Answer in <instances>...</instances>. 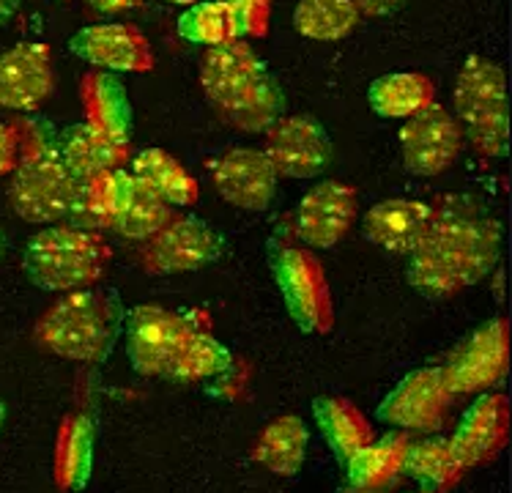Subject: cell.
I'll list each match as a JSON object with an SVG mask.
<instances>
[{
  "mask_svg": "<svg viewBox=\"0 0 512 493\" xmlns=\"http://www.w3.org/2000/svg\"><path fill=\"white\" fill-rule=\"evenodd\" d=\"M502 258V222L482 203L447 195L430 203L422 242L408 255V285L430 299H450L482 283Z\"/></svg>",
  "mask_w": 512,
  "mask_h": 493,
  "instance_id": "obj_1",
  "label": "cell"
},
{
  "mask_svg": "<svg viewBox=\"0 0 512 493\" xmlns=\"http://www.w3.org/2000/svg\"><path fill=\"white\" fill-rule=\"evenodd\" d=\"M198 80L222 124L236 132L258 135L283 116V88L244 39L206 47Z\"/></svg>",
  "mask_w": 512,
  "mask_h": 493,
  "instance_id": "obj_2",
  "label": "cell"
},
{
  "mask_svg": "<svg viewBox=\"0 0 512 493\" xmlns=\"http://www.w3.org/2000/svg\"><path fill=\"white\" fill-rule=\"evenodd\" d=\"M124 305L113 288H80L61 296L36 321L33 337L44 351L72 362H105L124 332Z\"/></svg>",
  "mask_w": 512,
  "mask_h": 493,
  "instance_id": "obj_3",
  "label": "cell"
},
{
  "mask_svg": "<svg viewBox=\"0 0 512 493\" xmlns=\"http://www.w3.org/2000/svg\"><path fill=\"white\" fill-rule=\"evenodd\" d=\"M14 126L20 132V162L11 170V209L31 225L66 220L77 179L61 157L58 129L47 118H28Z\"/></svg>",
  "mask_w": 512,
  "mask_h": 493,
  "instance_id": "obj_4",
  "label": "cell"
},
{
  "mask_svg": "<svg viewBox=\"0 0 512 493\" xmlns=\"http://www.w3.org/2000/svg\"><path fill=\"white\" fill-rule=\"evenodd\" d=\"M113 250L105 236L74 225H47L25 247L22 269L36 288L69 294L105 277Z\"/></svg>",
  "mask_w": 512,
  "mask_h": 493,
  "instance_id": "obj_5",
  "label": "cell"
},
{
  "mask_svg": "<svg viewBox=\"0 0 512 493\" xmlns=\"http://www.w3.org/2000/svg\"><path fill=\"white\" fill-rule=\"evenodd\" d=\"M455 118L480 157L504 159L510 154V91L499 63L482 55L463 61L455 83Z\"/></svg>",
  "mask_w": 512,
  "mask_h": 493,
  "instance_id": "obj_6",
  "label": "cell"
},
{
  "mask_svg": "<svg viewBox=\"0 0 512 493\" xmlns=\"http://www.w3.org/2000/svg\"><path fill=\"white\" fill-rule=\"evenodd\" d=\"M269 266L274 283L283 294L285 310L307 335H326L335 326V302L326 283V272L310 247L296 242L291 225L288 239L283 228H277L269 239Z\"/></svg>",
  "mask_w": 512,
  "mask_h": 493,
  "instance_id": "obj_7",
  "label": "cell"
},
{
  "mask_svg": "<svg viewBox=\"0 0 512 493\" xmlns=\"http://www.w3.org/2000/svg\"><path fill=\"white\" fill-rule=\"evenodd\" d=\"M225 252V239L209 222L195 214H173V220L143 242L140 266L146 274L200 272L217 263Z\"/></svg>",
  "mask_w": 512,
  "mask_h": 493,
  "instance_id": "obj_8",
  "label": "cell"
},
{
  "mask_svg": "<svg viewBox=\"0 0 512 493\" xmlns=\"http://www.w3.org/2000/svg\"><path fill=\"white\" fill-rule=\"evenodd\" d=\"M439 370L452 395H477L496 387L510 373V321L499 315L477 326Z\"/></svg>",
  "mask_w": 512,
  "mask_h": 493,
  "instance_id": "obj_9",
  "label": "cell"
},
{
  "mask_svg": "<svg viewBox=\"0 0 512 493\" xmlns=\"http://www.w3.org/2000/svg\"><path fill=\"white\" fill-rule=\"evenodd\" d=\"M198 324V313H173L157 305H137L124 315L126 357L140 376H165L176 351Z\"/></svg>",
  "mask_w": 512,
  "mask_h": 493,
  "instance_id": "obj_10",
  "label": "cell"
},
{
  "mask_svg": "<svg viewBox=\"0 0 512 493\" xmlns=\"http://www.w3.org/2000/svg\"><path fill=\"white\" fill-rule=\"evenodd\" d=\"M452 395L439 368H422L408 373L398 387L381 400L376 417L406 433H439L447 428Z\"/></svg>",
  "mask_w": 512,
  "mask_h": 493,
  "instance_id": "obj_11",
  "label": "cell"
},
{
  "mask_svg": "<svg viewBox=\"0 0 512 493\" xmlns=\"http://www.w3.org/2000/svg\"><path fill=\"white\" fill-rule=\"evenodd\" d=\"M403 165L422 179H436L458 162L463 151V129L447 107L430 102L406 118L400 129Z\"/></svg>",
  "mask_w": 512,
  "mask_h": 493,
  "instance_id": "obj_12",
  "label": "cell"
},
{
  "mask_svg": "<svg viewBox=\"0 0 512 493\" xmlns=\"http://www.w3.org/2000/svg\"><path fill=\"white\" fill-rule=\"evenodd\" d=\"M359 195L343 181H324L313 187L296 206L291 231L296 242L310 250H332L354 228Z\"/></svg>",
  "mask_w": 512,
  "mask_h": 493,
  "instance_id": "obj_13",
  "label": "cell"
},
{
  "mask_svg": "<svg viewBox=\"0 0 512 493\" xmlns=\"http://www.w3.org/2000/svg\"><path fill=\"white\" fill-rule=\"evenodd\" d=\"M266 157L288 179H315L332 159V137L313 116H280L266 129Z\"/></svg>",
  "mask_w": 512,
  "mask_h": 493,
  "instance_id": "obj_14",
  "label": "cell"
},
{
  "mask_svg": "<svg viewBox=\"0 0 512 493\" xmlns=\"http://www.w3.org/2000/svg\"><path fill=\"white\" fill-rule=\"evenodd\" d=\"M211 179L220 198L244 211H266L277 198L280 173L263 148H230L214 165Z\"/></svg>",
  "mask_w": 512,
  "mask_h": 493,
  "instance_id": "obj_15",
  "label": "cell"
},
{
  "mask_svg": "<svg viewBox=\"0 0 512 493\" xmlns=\"http://www.w3.org/2000/svg\"><path fill=\"white\" fill-rule=\"evenodd\" d=\"M69 50L80 61L99 66L105 72L146 74L154 69V53L146 33L126 22L88 25L69 39Z\"/></svg>",
  "mask_w": 512,
  "mask_h": 493,
  "instance_id": "obj_16",
  "label": "cell"
},
{
  "mask_svg": "<svg viewBox=\"0 0 512 493\" xmlns=\"http://www.w3.org/2000/svg\"><path fill=\"white\" fill-rule=\"evenodd\" d=\"M510 441V398L504 392H482L471 403L458 431L450 436V447L463 469L491 463Z\"/></svg>",
  "mask_w": 512,
  "mask_h": 493,
  "instance_id": "obj_17",
  "label": "cell"
},
{
  "mask_svg": "<svg viewBox=\"0 0 512 493\" xmlns=\"http://www.w3.org/2000/svg\"><path fill=\"white\" fill-rule=\"evenodd\" d=\"M55 91L53 53L47 44H14L0 53V107L39 110Z\"/></svg>",
  "mask_w": 512,
  "mask_h": 493,
  "instance_id": "obj_18",
  "label": "cell"
},
{
  "mask_svg": "<svg viewBox=\"0 0 512 493\" xmlns=\"http://www.w3.org/2000/svg\"><path fill=\"white\" fill-rule=\"evenodd\" d=\"M58 146L74 179H88L105 170H121L132 159L129 137L113 135L91 121H80L58 132Z\"/></svg>",
  "mask_w": 512,
  "mask_h": 493,
  "instance_id": "obj_19",
  "label": "cell"
},
{
  "mask_svg": "<svg viewBox=\"0 0 512 493\" xmlns=\"http://www.w3.org/2000/svg\"><path fill=\"white\" fill-rule=\"evenodd\" d=\"M430 203L419 200H381L362 217V233L370 244L392 255H411L428 231Z\"/></svg>",
  "mask_w": 512,
  "mask_h": 493,
  "instance_id": "obj_20",
  "label": "cell"
},
{
  "mask_svg": "<svg viewBox=\"0 0 512 493\" xmlns=\"http://www.w3.org/2000/svg\"><path fill=\"white\" fill-rule=\"evenodd\" d=\"M129 170H105L88 179H77L69 200V211L66 220L74 228L83 231H113L115 220L121 214V203H124L126 187H129Z\"/></svg>",
  "mask_w": 512,
  "mask_h": 493,
  "instance_id": "obj_21",
  "label": "cell"
},
{
  "mask_svg": "<svg viewBox=\"0 0 512 493\" xmlns=\"http://www.w3.org/2000/svg\"><path fill=\"white\" fill-rule=\"evenodd\" d=\"M411 436L406 431L387 433L384 439H373L362 450H356L348 466V488L356 493H381L400 480L406 469V455Z\"/></svg>",
  "mask_w": 512,
  "mask_h": 493,
  "instance_id": "obj_22",
  "label": "cell"
},
{
  "mask_svg": "<svg viewBox=\"0 0 512 493\" xmlns=\"http://www.w3.org/2000/svg\"><path fill=\"white\" fill-rule=\"evenodd\" d=\"M96 428L85 414H66L58 428L53 455L55 485L63 493L85 488L94 472Z\"/></svg>",
  "mask_w": 512,
  "mask_h": 493,
  "instance_id": "obj_23",
  "label": "cell"
},
{
  "mask_svg": "<svg viewBox=\"0 0 512 493\" xmlns=\"http://www.w3.org/2000/svg\"><path fill=\"white\" fill-rule=\"evenodd\" d=\"M315 425L324 436L326 447L337 461H348L356 450L373 441V428L367 417L348 398L340 395H318L313 400Z\"/></svg>",
  "mask_w": 512,
  "mask_h": 493,
  "instance_id": "obj_24",
  "label": "cell"
},
{
  "mask_svg": "<svg viewBox=\"0 0 512 493\" xmlns=\"http://www.w3.org/2000/svg\"><path fill=\"white\" fill-rule=\"evenodd\" d=\"M307 441H310V433H307L302 417L283 414V417H274L272 422L263 425L250 455L252 461L266 466L269 472L293 477L304 466Z\"/></svg>",
  "mask_w": 512,
  "mask_h": 493,
  "instance_id": "obj_25",
  "label": "cell"
},
{
  "mask_svg": "<svg viewBox=\"0 0 512 493\" xmlns=\"http://www.w3.org/2000/svg\"><path fill=\"white\" fill-rule=\"evenodd\" d=\"M129 173L148 184L165 203L178 206V209L195 206L200 198L198 181L192 179V173L165 148L137 151L135 157L129 159Z\"/></svg>",
  "mask_w": 512,
  "mask_h": 493,
  "instance_id": "obj_26",
  "label": "cell"
},
{
  "mask_svg": "<svg viewBox=\"0 0 512 493\" xmlns=\"http://www.w3.org/2000/svg\"><path fill=\"white\" fill-rule=\"evenodd\" d=\"M80 105L85 121L102 126L113 135L129 137L132 132V105L124 83L115 72H91L80 83Z\"/></svg>",
  "mask_w": 512,
  "mask_h": 493,
  "instance_id": "obj_27",
  "label": "cell"
},
{
  "mask_svg": "<svg viewBox=\"0 0 512 493\" xmlns=\"http://www.w3.org/2000/svg\"><path fill=\"white\" fill-rule=\"evenodd\" d=\"M230 354L228 346H222L217 337L211 335L206 326L195 324L184 337V343L176 351V357L165 370V378L178 381V384H200V381H211L220 376L222 370L228 368Z\"/></svg>",
  "mask_w": 512,
  "mask_h": 493,
  "instance_id": "obj_28",
  "label": "cell"
},
{
  "mask_svg": "<svg viewBox=\"0 0 512 493\" xmlns=\"http://www.w3.org/2000/svg\"><path fill=\"white\" fill-rule=\"evenodd\" d=\"M436 96V85L428 74L395 72L378 77L367 91V102L381 118H408L428 107Z\"/></svg>",
  "mask_w": 512,
  "mask_h": 493,
  "instance_id": "obj_29",
  "label": "cell"
},
{
  "mask_svg": "<svg viewBox=\"0 0 512 493\" xmlns=\"http://www.w3.org/2000/svg\"><path fill=\"white\" fill-rule=\"evenodd\" d=\"M170 220H173V206L159 198L148 184L132 176L113 231L129 239V242H146L154 233L162 231Z\"/></svg>",
  "mask_w": 512,
  "mask_h": 493,
  "instance_id": "obj_30",
  "label": "cell"
},
{
  "mask_svg": "<svg viewBox=\"0 0 512 493\" xmlns=\"http://www.w3.org/2000/svg\"><path fill=\"white\" fill-rule=\"evenodd\" d=\"M403 472L411 474L425 491L447 493L460 483V477H463L466 469L455 458L450 439L430 436V439H422L417 444L411 441Z\"/></svg>",
  "mask_w": 512,
  "mask_h": 493,
  "instance_id": "obj_31",
  "label": "cell"
},
{
  "mask_svg": "<svg viewBox=\"0 0 512 493\" xmlns=\"http://www.w3.org/2000/svg\"><path fill=\"white\" fill-rule=\"evenodd\" d=\"M362 14L351 0H299L293 9V28L313 42H340L356 31Z\"/></svg>",
  "mask_w": 512,
  "mask_h": 493,
  "instance_id": "obj_32",
  "label": "cell"
},
{
  "mask_svg": "<svg viewBox=\"0 0 512 493\" xmlns=\"http://www.w3.org/2000/svg\"><path fill=\"white\" fill-rule=\"evenodd\" d=\"M178 36L189 44L217 47L239 39L228 0H198L178 17Z\"/></svg>",
  "mask_w": 512,
  "mask_h": 493,
  "instance_id": "obj_33",
  "label": "cell"
},
{
  "mask_svg": "<svg viewBox=\"0 0 512 493\" xmlns=\"http://www.w3.org/2000/svg\"><path fill=\"white\" fill-rule=\"evenodd\" d=\"M239 39H261L269 33L272 0H228Z\"/></svg>",
  "mask_w": 512,
  "mask_h": 493,
  "instance_id": "obj_34",
  "label": "cell"
},
{
  "mask_svg": "<svg viewBox=\"0 0 512 493\" xmlns=\"http://www.w3.org/2000/svg\"><path fill=\"white\" fill-rule=\"evenodd\" d=\"M250 376L252 370L244 359H230V365L222 370L220 376L211 378L209 384V395L211 398H222V400H239L247 387H250Z\"/></svg>",
  "mask_w": 512,
  "mask_h": 493,
  "instance_id": "obj_35",
  "label": "cell"
},
{
  "mask_svg": "<svg viewBox=\"0 0 512 493\" xmlns=\"http://www.w3.org/2000/svg\"><path fill=\"white\" fill-rule=\"evenodd\" d=\"M20 162V132L14 124H0V176H6Z\"/></svg>",
  "mask_w": 512,
  "mask_h": 493,
  "instance_id": "obj_36",
  "label": "cell"
},
{
  "mask_svg": "<svg viewBox=\"0 0 512 493\" xmlns=\"http://www.w3.org/2000/svg\"><path fill=\"white\" fill-rule=\"evenodd\" d=\"M351 3L362 17H387L392 11L403 9L408 0H351Z\"/></svg>",
  "mask_w": 512,
  "mask_h": 493,
  "instance_id": "obj_37",
  "label": "cell"
},
{
  "mask_svg": "<svg viewBox=\"0 0 512 493\" xmlns=\"http://www.w3.org/2000/svg\"><path fill=\"white\" fill-rule=\"evenodd\" d=\"M91 9L102 11V14H121V11H132L143 6V0H83Z\"/></svg>",
  "mask_w": 512,
  "mask_h": 493,
  "instance_id": "obj_38",
  "label": "cell"
},
{
  "mask_svg": "<svg viewBox=\"0 0 512 493\" xmlns=\"http://www.w3.org/2000/svg\"><path fill=\"white\" fill-rule=\"evenodd\" d=\"M22 0H0V25H6V22H11V17L17 14V9H20Z\"/></svg>",
  "mask_w": 512,
  "mask_h": 493,
  "instance_id": "obj_39",
  "label": "cell"
},
{
  "mask_svg": "<svg viewBox=\"0 0 512 493\" xmlns=\"http://www.w3.org/2000/svg\"><path fill=\"white\" fill-rule=\"evenodd\" d=\"M6 255V233L0 231V258Z\"/></svg>",
  "mask_w": 512,
  "mask_h": 493,
  "instance_id": "obj_40",
  "label": "cell"
},
{
  "mask_svg": "<svg viewBox=\"0 0 512 493\" xmlns=\"http://www.w3.org/2000/svg\"><path fill=\"white\" fill-rule=\"evenodd\" d=\"M168 3H176V6H192V3H198V0H168Z\"/></svg>",
  "mask_w": 512,
  "mask_h": 493,
  "instance_id": "obj_41",
  "label": "cell"
},
{
  "mask_svg": "<svg viewBox=\"0 0 512 493\" xmlns=\"http://www.w3.org/2000/svg\"><path fill=\"white\" fill-rule=\"evenodd\" d=\"M3 422H6V406H3V400H0V428H3Z\"/></svg>",
  "mask_w": 512,
  "mask_h": 493,
  "instance_id": "obj_42",
  "label": "cell"
},
{
  "mask_svg": "<svg viewBox=\"0 0 512 493\" xmlns=\"http://www.w3.org/2000/svg\"><path fill=\"white\" fill-rule=\"evenodd\" d=\"M411 493H436V491H425V488H422V491H411Z\"/></svg>",
  "mask_w": 512,
  "mask_h": 493,
  "instance_id": "obj_43",
  "label": "cell"
},
{
  "mask_svg": "<svg viewBox=\"0 0 512 493\" xmlns=\"http://www.w3.org/2000/svg\"><path fill=\"white\" fill-rule=\"evenodd\" d=\"M343 493H356V491H354V488H348V491H343Z\"/></svg>",
  "mask_w": 512,
  "mask_h": 493,
  "instance_id": "obj_44",
  "label": "cell"
}]
</instances>
